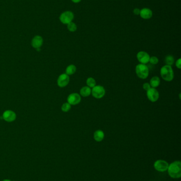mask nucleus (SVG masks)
I'll list each match as a JSON object with an SVG mask.
<instances>
[{"mask_svg": "<svg viewBox=\"0 0 181 181\" xmlns=\"http://www.w3.org/2000/svg\"><path fill=\"white\" fill-rule=\"evenodd\" d=\"M168 173L171 178H180L181 176V162L180 161H175L169 165Z\"/></svg>", "mask_w": 181, "mask_h": 181, "instance_id": "nucleus-1", "label": "nucleus"}, {"mask_svg": "<svg viewBox=\"0 0 181 181\" xmlns=\"http://www.w3.org/2000/svg\"><path fill=\"white\" fill-rule=\"evenodd\" d=\"M160 73L162 79L166 81H172L174 77V71L172 66H171L164 65L162 66L160 69Z\"/></svg>", "mask_w": 181, "mask_h": 181, "instance_id": "nucleus-2", "label": "nucleus"}, {"mask_svg": "<svg viewBox=\"0 0 181 181\" xmlns=\"http://www.w3.org/2000/svg\"><path fill=\"white\" fill-rule=\"evenodd\" d=\"M135 73L139 78L144 80L148 77L149 70L146 64H139L135 67Z\"/></svg>", "mask_w": 181, "mask_h": 181, "instance_id": "nucleus-3", "label": "nucleus"}, {"mask_svg": "<svg viewBox=\"0 0 181 181\" xmlns=\"http://www.w3.org/2000/svg\"><path fill=\"white\" fill-rule=\"evenodd\" d=\"M106 91L103 86L101 85H96L94 88H92L91 94L96 99H102L105 95Z\"/></svg>", "mask_w": 181, "mask_h": 181, "instance_id": "nucleus-4", "label": "nucleus"}, {"mask_svg": "<svg viewBox=\"0 0 181 181\" xmlns=\"http://www.w3.org/2000/svg\"><path fill=\"white\" fill-rule=\"evenodd\" d=\"M74 19V14L71 11H67L63 12L59 16V20L64 25H68Z\"/></svg>", "mask_w": 181, "mask_h": 181, "instance_id": "nucleus-5", "label": "nucleus"}, {"mask_svg": "<svg viewBox=\"0 0 181 181\" xmlns=\"http://www.w3.org/2000/svg\"><path fill=\"white\" fill-rule=\"evenodd\" d=\"M147 96L149 101L152 102H155L159 99V92L156 88H151L147 91Z\"/></svg>", "mask_w": 181, "mask_h": 181, "instance_id": "nucleus-6", "label": "nucleus"}, {"mask_svg": "<svg viewBox=\"0 0 181 181\" xmlns=\"http://www.w3.org/2000/svg\"><path fill=\"white\" fill-rule=\"evenodd\" d=\"M68 102L72 106H75L80 103L81 100V95L77 93L70 94L68 97Z\"/></svg>", "mask_w": 181, "mask_h": 181, "instance_id": "nucleus-7", "label": "nucleus"}, {"mask_svg": "<svg viewBox=\"0 0 181 181\" xmlns=\"http://www.w3.org/2000/svg\"><path fill=\"white\" fill-rule=\"evenodd\" d=\"M169 164L163 160H157L154 163V167L159 172H164L167 170Z\"/></svg>", "mask_w": 181, "mask_h": 181, "instance_id": "nucleus-8", "label": "nucleus"}, {"mask_svg": "<svg viewBox=\"0 0 181 181\" xmlns=\"http://www.w3.org/2000/svg\"><path fill=\"white\" fill-rule=\"evenodd\" d=\"M150 56L147 52L144 51H139L137 55V58L140 64H146L149 62Z\"/></svg>", "mask_w": 181, "mask_h": 181, "instance_id": "nucleus-9", "label": "nucleus"}, {"mask_svg": "<svg viewBox=\"0 0 181 181\" xmlns=\"http://www.w3.org/2000/svg\"><path fill=\"white\" fill-rule=\"evenodd\" d=\"M70 82L69 75L66 74H62L59 75L57 79V85L60 88H64L67 86Z\"/></svg>", "mask_w": 181, "mask_h": 181, "instance_id": "nucleus-10", "label": "nucleus"}, {"mask_svg": "<svg viewBox=\"0 0 181 181\" xmlns=\"http://www.w3.org/2000/svg\"><path fill=\"white\" fill-rule=\"evenodd\" d=\"M2 117L5 121L11 122L16 120V114L11 110H6L3 113Z\"/></svg>", "mask_w": 181, "mask_h": 181, "instance_id": "nucleus-11", "label": "nucleus"}, {"mask_svg": "<svg viewBox=\"0 0 181 181\" xmlns=\"http://www.w3.org/2000/svg\"><path fill=\"white\" fill-rule=\"evenodd\" d=\"M43 44V39L40 36H36L31 40V46L35 49L40 48Z\"/></svg>", "mask_w": 181, "mask_h": 181, "instance_id": "nucleus-12", "label": "nucleus"}, {"mask_svg": "<svg viewBox=\"0 0 181 181\" xmlns=\"http://www.w3.org/2000/svg\"><path fill=\"white\" fill-rule=\"evenodd\" d=\"M139 14L142 19H149L153 16V11L148 8H144L141 10Z\"/></svg>", "mask_w": 181, "mask_h": 181, "instance_id": "nucleus-13", "label": "nucleus"}, {"mask_svg": "<svg viewBox=\"0 0 181 181\" xmlns=\"http://www.w3.org/2000/svg\"><path fill=\"white\" fill-rule=\"evenodd\" d=\"M105 134L103 131L101 130H97L94 132V139L97 142L102 141L104 139Z\"/></svg>", "mask_w": 181, "mask_h": 181, "instance_id": "nucleus-14", "label": "nucleus"}, {"mask_svg": "<svg viewBox=\"0 0 181 181\" xmlns=\"http://www.w3.org/2000/svg\"><path fill=\"white\" fill-rule=\"evenodd\" d=\"M80 94L82 97H89L91 94V89L87 86H84L81 88L80 90Z\"/></svg>", "mask_w": 181, "mask_h": 181, "instance_id": "nucleus-15", "label": "nucleus"}, {"mask_svg": "<svg viewBox=\"0 0 181 181\" xmlns=\"http://www.w3.org/2000/svg\"><path fill=\"white\" fill-rule=\"evenodd\" d=\"M160 83V80L158 76H153L150 81V86L151 88H156L159 86Z\"/></svg>", "mask_w": 181, "mask_h": 181, "instance_id": "nucleus-16", "label": "nucleus"}, {"mask_svg": "<svg viewBox=\"0 0 181 181\" xmlns=\"http://www.w3.org/2000/svg\"><path fill=\"white\" fill-rule=\"evenodd\" d=\"M77 71V67L74 65H70L68 66L66 70V74L68 75H72L75 73Z\"/></svg>", "mask_w": 181, "mask_h": 181, "instance_id": "nucleus-17", "label": "nucleus"}, {"mask_svg": "<svg viewBox=\"0 0 181 181\" xmlns=\"http://www.w3.org/2000/svg\"><path fill=\"white\" fill-rule=\"evenodd\" d=\"M174 61H175V59H174V57L172 55H170L166 56L165 58V60H164V62L166 64V65L171 66L174 64Z\"/></svg>", "mask_w": 181, "mask_h": 181, "instance_id": "nucleus-18", "label": "nucleus"}, {"mask_svg": "<svg viewBox=\"0 0 181 181\" xmlns=\"http://www.w3.org/2000/svg\"><path fill=\"white\" fill-rule=\"evenodd\" d=\"M86 84L87 86L90 88H93L96 85V80L93 77H89L86 80Z\"/></svg>", "mask_w": 181, "mask_h": 181, "instance_id": "nucleus-19", "label": "nucleus"}, {"mask_svg": "<svg viewBox=\"0 0 181 181\" xmlns=\"http://www.w3.org/2000/svg\"><path fill=\"white\" fill-rule=\"evenodd\" d=\"M67 28L70 32H75L77 29V26L74 22H70L67 25Z\"/></svg>", "mask_w": 181, "mask_h": 181, "instance_id": "nucleus-20", "label": "nucleus"}, {"mask_svg": "<svg viewBox=\"0 0 181 181\" xmlns=\"http://www.w3.org/2000/svg\"><path fill=\"white\" fill-rule=\"evenodd\" d=\"M71 108V105H70L68 102L64 103L63 104L62 107H61V110H62V111L64 112H68L70 110Z\"/></svg>", "mask_w": 181, "mask_h": 181, "instance_id": "nucleus-21", "label": "nucleus"}, {"mask_svg": "<svg viewBox=\"0 0 181 181\" xmlns=\"http://www.w3.org/2000/svg\"><path fill=\"white\" fill-rule=\"evenodd\" d=\"M149 62L153 65H156L159 62L158 58L156 56H152L150 57Z\"/></svg>", "mask_w": 181, "mask_h": 181, "instance_id": "nucleus-22", "label": "nucleus"}, {"mask_svg": "<svg viewBox=\"0 0 181 181\" xmlns=\"http://www.w3.org/2000/svg\"><path fill=\"white\" fill-rule=\"evenodd\" d=\"M142 86H143V88H144V90H146V91H147L148 90H149L150 88H151V86H150V84L148 83H144Z\"/></svg>", "mask_w": 181, "mask_h": 181, "instance_id": "nucleus-23", "label": "nucleus"}, {"mask_svg": "<svg viewBox=\"0 0 181 181\" xmlns=\"http://www.w3.org/2000/svg\"><path fill=\"white\" fill-rule=\"evenodd\" d=\"M175 65L176 67L178 69H181V58H179L178 60H176V62H175Z\"/></svg>", "mask_w": 181, "mask_h": 181, "instance_id": "nucleus-24", "label": "nucleus"}, {"mask_svg": "<svg viewBox=\"0 0 181 181\" xmlns=\"http://www.w3.org/2000/svg\"><path fill=\"white\" fill-rule=\"evenodd\" d=\"M140 10L137 8H135L133 10V13L135 15H139L140 14Z\"/></svg>", "mask_w": 181, "mask_h": 181, "instance_id": "nucleus-25", "label": "nucleus"}, {"mask_svg": "<svg viewBox=\"0 0 181 181\" xmlns=\"http://www.w3.org/2000/svg\"><path fill=\"white\" fill-rule=\"evenodd\" d=\"M71 1L73 3H79L80 2H81V0H71Z\"/></svg>", "mask_w": 181, "mask_h": 181, "instance_id": "nucleus-26", "label": "nucleus"}, {"mask_svg": "<svg viewBox=\"0 0 181 181\" xmlns=\"http://www.w3.org/2000/svg\"><path fill=\"white\" fill-rule=\"evenodd\" d=\"M10 181V180H7V179H6V180H3V181Z\"/></svg>", "mask_w": 181, "mask_h": 181, "instance_id": "nucleus-27", "label": "nucleus"}]
</instances>
